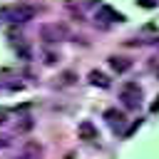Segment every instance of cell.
<instances>
[{
	"label": "cell",
	"instance_id": "obj_1",
	"mask_svg": "<svg viewBox=\"0 0 159 159\" xmlns=\"http://www.w3.org/2000/svg\"><path fill=\"white\" fill-rule=\"evenodd\" d=\"M37 15L32 5H12V7H0V22H30Z\"/></svg>",
	"mask_w": 159,
	"mask_h": 159
},
{
	"label": "cell",
	"instance_id": "obj_2",
	"mask_svg": "<svg viewBox=\"0 0 159 159\" xmlns=\"http://www.w3.org/2000/svg\"><path fill=\"white\" fill-rule=\"evenodd\" d=\"M40 37L45 40V42H62V40H67L70 37V30L65 27V25H60V22H47V25H42L40 27Z\"/></svg>",
	"mask_w": 159,
	"mask_h": 159
},
{
	"label": "cell",
	"instance_id": "obj_3",
	"mask_svg": "<svg viewBox=\"0 0 159 159\" xmlns=\"http://www.w3.org/2000/svg\"><path fill=\"white\" fill-rule=\"evenodd\" d=\"M119 99H122V104L127 109H137L139 102H142V87L137 82H127L122 87V92H119Z\"/></svg>",
	"mask_w": 159,
	"mask_h": 159
},
{
	"label": "cell",
	"instance_id": "obj_4",
	"mask_svg": "<svg viewBox=\"0 0 159 159\" xmlns=\"http://www.w3.org/2000/svg\"><path fill=\"white\" fill-rule=\"evenodd\" d=\"M94 20H102V22H122L124 20V15L122 12H117L114 7H109V5H102L99 10H97V17Z\"/></svg>",
	"mask_w": 159,
	"mask_h": 159
},
{
	"label": "cell",
	"instance_id": "obj_5",
	"mask_svg": "<svg viewBox=\"0 0 159 159\" xmlns=\"http://www.w3.org/2000/svg\"><path fill=\"white\" fill-rule=\"evenodd\" d=\"M77 132H80V139H84V142H97V139H99L97 127H94L92 122H80Z\"/></svg>",
	"mask_w": 159,
	"mask_h": 159
},
{
	"label": "cell",
	"instance_id": "obj_6",
	"mask_svg": "<svg viewBox=\"0 0 159 159\" xmlns=\"http://www.w3.org/2000/svg\"><path fill=\"white\" fill-rule=\"evenodd\" d=\"M20 159H42V149H40V144H37V142H27V144L22 147Z\"/></svg>",
	"mask_w": 159,
	"mask_h": 159
},
{
	"label": "cell",
	"instance_id": "obj_7",
	"mask_svg": "<svg viewBox=\"0 0 159 159\" xmlns=\"http://www.w3.org/2000/svg\"><path fill=\"white\" fill-rule=\"evenodd\" d=\"M104 119L109 122L112 129H122V127H124V114L117 112V109H107V112H104Z\"/></svg>",
	"mask_w": 159,
	"mask_h": 159
},
{
	"label": "cell",
	"instance_id": "obj_8",
	"mask_svg": "<svg viewBox=\"0 0 159 159\" xmlns=\"http://www.w3.org/2000/svg\"><path fill=\"white\" fill-rule=\"evenodd\" d=\"M109 67H112L117 75H122V72H127V70L132 67V62H129L127 57H117V55H114V57H109Z\"/></svg>",
	"mask_w": 159,
	"mask_h": 159
},
{
	"label": "cell",
	"instance_id": "obj_9",
	"mask_svg": "<svg viewBox=\"0 0 159 159\" xmlns=\"http://www.w3.org/2000/svg\"><path fill=\"white\" fill-rule=\"evenodd\" d=\"M89 82H92V84H97V87H102V89H104V87H109V77H107L104 72H97V70H92V72H89Z\"/></svg>",
	"mask_w": 159,
	"mask_h": 159
},
{
	"label": "cell",
	"instance_id": "obj_10",
	"mask_svg": "<svg viewBox=\"0 0 159 159\" xmlns=\"http://www.w3.org/2000/svg\"><path fill=\"white\" fill-rule=\"evenodd\" d=\"M137 2H139L142 7H154V5H157V0H137Z\"/></svg>",
	"mask_w": 159,
	"mask_h": 159
},
{
	"label": "cell",
	"instance_id": "obj_11",
	"mask_svg": "<svg viewBox=\"0 0 159 159\" xmlns=\"http://www.w3.org/2000/svg\"><path fill=\"white\" fill-rule=\"evenodd\" d=\"M137 129H139V119H137V122H134V124H132V127L124 132V137H129V134H132V132H137Z\"/></svg>",
	"mask_w": 159,
	"mask_h": 159
},
{
	"label": "cell",
	"instance_id": "obj_12",
	"mask_svg": "<svg viewBox=\"0 0 159 159\" xmlns=\"http://www.w3.org/2000/svg\"><path fill=\"white\" fill-rule=\"evenodd\" d=\"M152 112H154V114H157V112H159V97H157V99H154V102H152Z\"/></svg>",
	"mask_w": 159,
	"mask_h": 159
},
{
	"label": "cell",
	"instance_id": "obj_13",
	"mask_svg": "<svg viewBox=\"0 0 159 159\" xmlns=\"http://www.w3.org/2000/svg\"><path fill=\"white\" fill-rule=\"evenodd\" d=\"M5 117H7V109H2V107H0V124L5 122Z\"/></svg>",
	"mask_w": 159,
	"mask_h": 159
},
{
	"label": "cell",
	"instance_id": "obj_14",
	"mask_svg": "<svg viewBox=\"0 0 159 159\" xmlns=\"http://www.w3.org/2000/svg\"><path fill=\"white\" fill-rule=\"evenodd\" d=\"M7 144V137H0V147H5Z\"/></svg>",
	"mask_w": 159,
	"mask_h": 159
},
{
	"label": "cell",
	"instance_id": "obj_15",
	"mask_svg": "<svg viewBox=\"0 0 159 159\" xmlns=\"http://www.w3.org/2000/svg\"><path fill=\"white\" fill-rule=\"evenodd\" d=\"M84 2H94V0H84Z\"/></svg>",
	"mask_w": 159,
	"mask_h": 159
}]
</instances>
